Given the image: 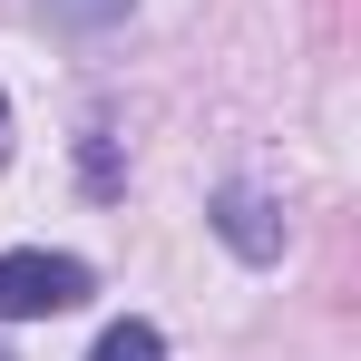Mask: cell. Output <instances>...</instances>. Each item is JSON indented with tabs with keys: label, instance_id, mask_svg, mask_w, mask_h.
<instances>
[{
	"label": "cell",
	"instance_id": "8992f818",
	"mask_svg": "<svg viewBox=\"0 0 361 361\" xmlns=\"http://www.w3.org/2000/svg\"><path fill=\"white\" fill-rule=\"evenodd\" d=\"M0 361H10V352H0Z\"/></svg>",
	"mask_w": 361,
	"mask_h": 361
},
{
	"label": "cell",
	"instance_id": "7a4b0ae2",
	"mask_svg": "<svg viewBox=\"0 0 361 361\" xmlns=\"http://www.w3.org/2000/svg\"><path fill=\"white\" fill-rule=\"evenodd\" d=\"M215 235L235 244L244 264H274V254H283V215H274L254 185H215Z\"/></svg>",
	"mask_w": 361,
	"mask_h": 361
},
{
	"label": "cell",
	"instance_id": "3957f363",
	"mask_svg": "<svg viewBox=\"0 0 361 361\" xmlns=\"http://www.w3.org/2000/svg\"><path fill=\"white\" fill-rule=\"evenodd\" d=\"M88 361H166V342H157V322H108Z\"/></svg>",
	"mask_w": 361,
	"mask_h": 361
},
{
	"label": "cell",
	"instance_id": "277c9868",
	"mask_svg": "<svg viewBox=\"0 0 361 361\" xmlns=\"http://www.w3.org/2000/svg\"><path fill=\"white\" fill-rule=\"evenodd\" d=\"M39 10H49L59 30H118V20L137 10V0H39Z\"/></svg>",
	"mask_w": 361,
	"mask_h": 361
},
{
	"label": "cell",
	"instance_id": "6da1fadb",
	"mask_svg": "<svg viewBox=\"0 0 361 361\" xmlns=\"http://www.w3.org/2000/svg\"><path fill=\"white\" fill-rule=\"evenodd\" d=\"M88 302V264L78 254H49V244H10L0 254V322H39V312H68Z\"/></svg>",
	"mask_w": 361,
	"mask_h": 361
},
{
	"label": "cell",
	"instance_id": "5b68a950",
	"mask_svg": "<svg viewBox=\"0 0 361 361\" xmlns=\"http://www.w3.org/2000/svg\"><path fill=\"white\" fill-rule=\"evenodd\" d=\"M0 157H10V98H0Z\"/></svg>",
	"mask_w": 361,
	"mask_h": 361
}]
</instances>
